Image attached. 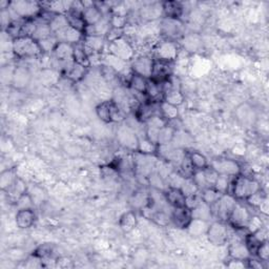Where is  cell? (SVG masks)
<instances>
[{"mask_svg": "<svg viewBox=\"0 0 269 269\" xmlns=\"http://www.w3.org/2000/svg\"><path fill=\"white\" fill-rule=\"evenodd\" d=\"M262 190V186L259 181L252 177L245 175H238L231 179L229 193L236 198V200H247L259 191Z\"/></svg>", "mask_w": 269, "mask_h": 269, "instance_id": "cell-1", "label": "cell"}, {"mask_svg": "<svg viewBox=\"0 0 269 269\" xmlns=\"http://www.w3.org/2000/svg\"><path fill=\"white\" fill-rule=\"evenodd\" d=\"M13 54L20 59L34 58L42 54L39 42L30 36H20L13 39Z\"/></svg>", "mask_w": 269, "mask_h": 269, "instance_id": "cell-2", "label": "cell"}, {"mask_svg": "<svg viewBox=\"0 0 269 269\" xmlns=\"http://www.w3.org/2000/svg\"><path fill=\"white\" fill-rule=\"evenodd\" d=\"M43 7L40 3L30 0H16L10 2L8 11L17 18H21L23 20L34 19L37 18L42 12Z\"/></svg>", "mask_w": 269, "mask_h": 269, "instance_id": "cell-3", "label": "cell"}, {"mask_svg": "<svg viewBox=\"0 0 269 269\" xmlns=\"http://www.w3.org/2000/svg\"><path fill=\"white\" fill-rule=\"evenodd\" d=\"M96 115L105 123L119 122L123 119V114L120 106L115 100H106L96 106Z\"/></svg>", "mask_w": 269, "mask_h": 269, "instance_id": "cell-4", "label": "cell"}, {"mask_svg": "<svg viewBox=\"0 0 269 269\" xmlns=\"http://www.w3.org/2000/svg\"><path fill=\"white\" fill-rule=\"evenodd\" d=\"M159 31L165 39L175 41V39L182 38L184 36V25L180 19L163 17L159 22Z\"/></svg>", "mask_w": 269, "mask_h": 269, "instance_id": "cell-5", "label": "cell"}, {"mask_svg": "<svg viewBox=\"0 0 269 269\" xmlns=\"http://www.w3.org/2000/svg\"><path fill=\"white\" fill-rule=\"evenodd\" d=\"M109 54L118 57L124 62L134 60V49L133 48L132 43L125 38L124 36L109 42Z\"/></svg>", "mask_w": 269, "mask_h": 269, "instance_id": "cell-6", "label": "cell"}, {"mask_svg": "<svg viewBox=\"0 0 269 269\" xmlns=\"http://www.w3.org/2000/svg\"><path fill=\"white\" fill-rule=\"evenodd\" d=\"M179 56V47L176 41L164 39L156 44L154 48V59L172 62L177 60Z\"/></svg>", "mask_w": 269, "mask_h": 269, "instance_id": "cell-7", "label": "cell"}, {"mask_svg": "<svg viewBox=\"0 0 269 269\" xmlns=\"http://www.w3.org/2000/svg\"><path fill=\"white\" fill-rule=\"evenodd\" d=\"M238 200L230 194H223L220 199L212 205H210L212 216H216L221 221H227L229 214L235 207Z\"/></svg>", "mask_w": 269, "mask_h": 269, "instance_id": "cell-8", "label": "cell"}, {"mask_svg": "<svg viewBox=\"0 0 269 269\" xmlns=\"http://www.w3.org/2000/svg\"><path fill=\"white\" fill-rule=\"evenodd\" d=\"M206 237L214 246H222L226 244L229 240V232L226 224L223 221H216L209 224L206 231Z\"/></svg>", "mask_w": 269, "mask_h": 269, "instance_id": "cell-9", "label": "cell"}, {"mask_svg": "<svg viewBox=\"0 0 269 269\" xmlns=\"http://www.w3.org/2000/svg\"><path fill=\"white\" fill-rule=\"evenodd\" d=\"M252 217L253 214L246 206L240 202H237L229 214L227 222L231 227L236 229H244L247 227V224Z\"/></svg>", "mask_w": 269, "mask_h": 269, "instance_id": "cell-10", "label": "cell"}, {"mask_svg": "<svg viewBox=\"0 0 269 269\" xmlns=\"http://www.w3.org/2000/svg\"><path fill=\"white\" fill-rule=\"evenodd\" d=\"M218 175L234 178L241 174V166L238 161L229 158H217L209 165Z\"/></svg>", "mask_w": 269, "mask_h": 269, "instance_id": "cell-11", "label": "cell"}, {"mask_svg": "<svg viewBox=\"0 0 269 269\" xmlns=\"http://www.w3.org/2000/svg\"><path fill=\"white\" fill-rule=\"evenodd\" d=\"M117 140L119 144L124 148L132 151H137L139 137L130 125H120L117 130Z\"/></svg>", "mask_w": 269, "mask_h": 269, "instance_id": "cell-12", "label": "cell"}, {"mask_svg": "<svg viewBox=\"0 0 269 269\" xmlns=\"http://www.w3.org/2000/svg\"><path fill=\"white\" fill-rule=\"evenodd\" d=\"M173 64L159 59H154L152 70L150 75V80L157 83H162L173 76Z\"/></svg>", "mask_w": 269, "mask_h": 269, "instance_id": "cell-13", "label": "cell"}, {"mask_svg": "<svg viewBox=\"0 0 269 269\" xmlns=\"http://www.w3.org/2000/svg\"><path fill=\"white\" fill-rule=\"evenodd\" d=\"M152 65H154V58H150L148 56H139L137 58H134L131 66L132 73L149 79L152 70Z\"/></svg>", "mask_w": 269, "mask_h": 269, "instance_id": "cell-14", "label": "cell"}, {"mask_svg": "<svg viewBox=\"0 0 269 269\" xmlns=\"http://www.w3.org/2000/svg\"><path fill=\"white\" fill-rule=\"evenodd\" d=\"M192 219V209L188 208L187 206L173 208V211L170 213V223H173L179 229H186Z\"/></svg>", "mask_w": 269, "mask_h": 269, "instance_id": "cell-15", "label": "cell"}, {"mask_svg": "<svg viewBox=\"0 0 269 269\" xmlns=\"http://www.w3.org/2000/svg\"><path fill=\"white\" fill-rule=\"evenodd\" d=\"M83 6V11H82V16L84 22L86 26H91L96 24L97 22H99L104 14L100 10V7H98L94 2H88V3H81Z\"/></svg>", "mask_w": 269, "mask_h": 269, "instance_id": "cell-16", "label": "cell"}, {"mask_svg": "<svg viewBox=\"0 0 269 269\" xmlns=\"http://www.w3.org/2000/svg\"><path fill=\"white\" fill-rule=\"evenodd\" d=\"M165 201L172 206L173 208L182 207L186 204V196L181 188L168 186L163 193Z\"/></svg>", "mask_w": 269, "mask_h": 269, "instance_id": "cell-17", "label": "cell"}, {"mask_svg": "<svg viewBox=\"0 0 269 269\" xmlns=\"http://www.w3.org/2000/svg\"><path fill=\"white\" fill-rule=\"evenodd\" d=\"M236 118L242 125L250 127V125H253L257 120L256 111L250 104L243 103L237 107Z\"/></svg>", "mask_w": 269, "mask_h": 269, "instance_id": "cell-18", "label": "cell"}, {"mask_svg": "<svg viewBox=\"0 0 269 269\" xmlns=\"http://www.w3.org/2000/svg\"><path fill=\"white\" fill-rule=\"evenodd\" d=\"M53 56L59 62L71 64L74 62V46L67 42H59L55 50L53 51Z\"/></svg>", "mask_w": 269, "mask_h": 269, "instance_id": "cell-19", "label": "cell"}, {"mask_svg": "<svg viewBox=\"0 0 269 269\" xmlns=\"http://www.w3.org/2000/svg\"><path fill=\"white\" fill-rule=\"evenodd\" d=\"M82 44L88 57H91L92 55L99 54L103 50L105 46V37H100V36H84Z\"/></svg>", "mask_w": 269, "mask_h": 269, "instance_id": "cell-20", "label": "cell"}, {"mask_svg": "<svg viewBox=\"0 0 269 269\" xmlns=\"http://www.w3.org/2000/svg\"><path fill=\"white\" fill-rule=\"evenodd\" d=\"M55 36L59 42H67L69 44H73V46L74 44L81 42L84 37V35L81 32L71 28L70 25H67L64 30L56 33Z\"/></svg>", "mask_w": 269, "mask_h": 269, "instance_id": "cell-21", "label": "cell"}, {"mask_svg": "<svg viewBox=\"0 0 269 269\" xmlns=\"http://www.w3.org/2000/svg\"><path fill=\"white\" fill-rule=\"evenodd\" d=\"M32 80V75L30 70L23 67H18L15 68L13 80H12V86L15 89H23L28 86Z\"/></svg>", "mask_w": 269, "mask_h": 269, "instance_id": "cell-22", "label": "cell"}, {"mask_svg": "<svg viewBox=\"0 0 269 269\" xmlns=\"http://www.w3.org/2000/svg\"><path fill=\"white\" fill-rule=\"evenodd\" d=\"M16 225L20 229H28L33 226L36 221V213L33 208L19 209L15 217Z\"/></svg>", "mask_w": 269, "mask_h": 269, "instance_id": "cell-23", "label": "cell"}, {"mask_svg": "<svg viewBox=\"0 0 269 269\" xmlns=\"http://www.w3.org/2000/svg\"><path fill=\"white\" fill-rule=\"evenodd\" d=\"M228 253L231 259L242 260V261H247L252 257L244 241H236L231 243L228 248Z\"/></svg>", "mask_w": 269, "mask_h": 269, "instance_id": "cell-24", "label": "cell"}, {"mask_svg": "<svg viewBox=\"0 0 269 269\" xmlns=\"http://www.w3.org/2000/svg\"><path fill=\"white\" fill-rule=\"evenodd\" d=\"M183 49L188 53H197L202 49V38L198 34H187L182 37Z\"/></svg>", "mask_w": 269, "mask_h": 269, "instance_id": "cell-25", "label": "cell"}, {"mask_svg": "<svg viewBox=\"0 0 269 269\" xmlns=\"http://www.w3.org/2000/svg\"><path fill=\"white\" fill-rule=\"evenodd\" d=\"M162 5V13L164 18H172V19H180L183 14V5L178 1H164Z\"/></svg>", "mask_w": 269, "mask_h": 269, "instance_id": "cell-26", "label": "cell"}, {"mask_svg": "<svg viewBox=\"0 0 269 269\" xmlns=\"http://www.w3.org/2000/svg\"><path fill=\"white\" fill-rule=\"evenodd\" d=\"M138 226V219L134 211L124 212L119 220V227L125 234L132 232Z\"/></svg>", "mask_w": 269, "mask_h": 269, "instance_id": "cell-27", "label": "cell"}, {"mask_svg": "<svg viewBox=\"0 0 269 269\" xmlns=\"http://www.w3.org/2000/svg\"><path fill=\"white\" fill-rule=\"evenodd\" d=\"M128 83L134 92L145 96L147 85H148V79L132 73L128 80Z\"/></svg>", "mask_w": 269, "mask_h": 269, "instance_id": "cell-28", "label": "cell"}, {"mask_svg": "<svg viewBox=\"0 0 269 269\" xmlns=\"http://www.w3.org/2000/svg\"><path fill=\"white\" fill-rule=\"evenodd\" d=\"M208 226H209L208 221L193 218L191 223L188 224L186 230L188 234L193 237H200L202 235H206V231H207Z\"/></svg>", "mask_w": 269, "mask_h": 269, "instance_id": "cell-29", "label": "cell"}, {"mask_svg": "<svg viewBox=\"0 0 269 269\" xmlns=\"http://www.w3.org/2000/svg\"><path fill=\"white\" fill-rule=\"evenodd\" d=\"M192 216L194 219H200L204 221H208L213 217L210 205L201 201L198 205L195 206L192 209Z\"/></svg>", "mask_w": 269, "mask_h": 269, "instance_id": "cell-30", "label": "cell"}, {"mask_svg": "<svg viewBox=\"0 0 269 269\" xmlns=\"http://www.w3.org/2000/svg\"><path fill=\"white\" fill-rule=\"evenodd\" d=\"M140 15L142 17V19H145L148 22L154 21L158 19L159 17L163 16L162 13V5L160 4H150L145 6L144 8H142Z\"/></svg>", "mask_w": 269, "mask_h": 269, "instance_id": "cell-31", "label": "cell"}, {"mask_svg": "<svg viewBox=\"0 0 269 269\" xmlns=\"http://www.w3.org/2000/svg\"><path fill=\"white\" fill-rule=\"evenodd\" d=\"M159 113L162 117L167 121H173L178 119L179 117V109L178 106L169 104L165 101H161L159 104Z\"/></svg>", "mask_w": 269, "mask_h": 269, "instance_id": "cell-32", "label": "cell"}, {"mask_svg": "<svg viewBox=\"0 0 269 269\" xmlns=\"http://www.w3.org/2000/svg\"><path fill=\"white\" fill-rule=\"evenodd\" d=\"M187 157H188V159H190L191 163H192L193 167L195 168V170H202V169H205L209 166L207 158H206L203 154H201V152H199V151L194 150V151L188 152Z\"/></svg>", "mask_w": 269, "mask_h": 269, "instance_id": "cell-33", "label": "cell"}, {"mask_svg": "<svg viewBox=\"0 0 269 269\" xmlns=\"http://www.w3.org/2000/svg\"><path fill=\"white\" fill-rule=\"evenodd\" d=\"M6 193H7L8 199L16 203L17 200L19 199L22 195H24L26 193V185L21 180V179L17 178V180L15 181V183L10 188H8V190L6 191Z\"/></svg>", "mask_w": 269, "mask_h": 269, "instance_id": "cell-34", "label": "cell"}, {"mask_svg": "<svg viewBox=\"0 0 269 269\" xmlns=\"http://www.w3.org/2000/svg\"><path fill=\"white\" fill-rule=\"evenodd\" d=\"M157 150H158V145L156 144V143L151 142L145 136H143L141 138L139 137L137 152H139V154H142V155L152 156V155L157 154Z\"/></svg>", "mask_w": 269, "mask_h": 269, "instance_id": "cell-35", "label": "cell"}, {"mask_svg": "<svg viewBox=\"0 0 269 269\" xmlns=\"http://www.w3.org/2000/svg\"><path fill=\"white\" fill-rule=\"evenodd\" d=\"M36 21H37V24H36L35 32L32 36L34 39H36L37 41H40V40L46 39V38L50 37V36L54 35L48 22L41 21L38 19V18H36Z\"/></svg>", "mask_w": 269, "mask_h": 269, "instance_id": "cell-36", "label": "cell"}, {"mask_svg": "<svg viewBox=\"0 0 269 269\" xmlns=\"http://www.w3.org/2000/svg\"><path fill=\"white\" fill-rule=\"evenodd\" d=\"M86 68H87L86 67L74 62V64H71L68 67V68L67 70V76L68 79L71 80V81H74V82L80 81V80H81L85 76Z\"/></svg>", "mask_w": 269, "mask_h": 269, "instance_id": "cell-37", "label": "cell"}, {"mask_svg": "<svg viewBox=\"0 0 269 269\" xmlns=\"http://www.w3.org/2000/svg\"><path fill=\"white\" fill-rule=\"evenodd\" d=\"M16 180L17 176L14 168H8L3 170V172L0 174V188H1V191L6 192L8 188L15 183Z\"/></svg>", "mask_w": 269, "mask_h": 269, "instance_id": "cell-38", "label": "cell"}, {"mask_svg": "<svg viewBox=\"0 0 269 269\" xmlns=\"http://www.w3.org/2000/svg\"><path fill=\"white\" fill-rule=\"evenodd\" d=\"M175 133H176V130L172 127V125L167 123L165 127L161 129L159 132L157 144L158 145H165V144H169V143H172L174 136H175Z\"/></svg>", "mask_w": 269, "mask_h": 269, "instance_id": "cell-39", "label": "cell"}, {"mask_svg": "<svg viewBox=\"0 0 269 269\" xmlns=\"http://www.w3.org/2000/svg\"><path fill=\"white\" fill-rule=\"evenodd\" d=\"M50 28L53 32V34L55 35L56 33L60 32L61 30H64L65 28H67L68 24L67 15L65 14H55L54 17L51 19V21L49 22Z\"/></svg>", "mask_w": 269, "mask_h": 269, "instance_id": "cell-40", "label": "cell"}, {"mask_svg": "<svg viewBox=\"0 0 269 269\" xmlns=\"http://www.w3.org/2000/svg\"><path fill=\"white\" fill-rule=\"evenodd\" d=\"M162 101H165L175 106H180L184 102V95L180 91V88H173L164 94Z\"/></svg>", "mask_w": 269, "mask_h": 269, "instance_id": "cell-41", "label": "cell"}, {"mask_svg": "<svg viewBox=\"0 0 269 269\" xmlns=\"http://www.w3.org/2000/svg\"><path fill=\"white\" fill-rule=\"evenodd\" d=\"M74 62L82 65L86 67L89 66V57L83 48L82 41L77 44H74Z\"/></svg>", "mask_w": 269, "mask_h": 269, "instance_id": "cell-42", "label": "cell"}, {"mask_svg": "<svg viewBox=\"0 0 269 269\" xmlns=\"http://www.w3.org/2000/svg\"><path fill=\"white\" fill-rule=\"evenodd\" d=\"M223 194H221L220 192H218L216 190V188L208 187V188H205V190L201 191V199L206 204L212 205V204H214V203H216L220 199V197Z\"/></svg>", "mask_w": 269, "mask_h": 269, "instance_id": "cell-43", "label": "cell"}, {"mask_svg": "<svg viewBox=\"0 0 269 269\" xmlns=\"http://www.w3.org/2000/svg\"><path fill=\"white\" fill-rule=\"evenodd\" d=\"M148 200H149V194L139 191L133 196L131 203L134 208H144L148 204Z\"/></svg>", "mask_w": 269, "mask_h": 269, "instance_id": "cell-44", "label": "cell"}, {"mask_svg": "<svg viewBox=\"0 0 269 269\" xmlns=\"http://www.w3.org/2000/svg\"><path fill=\"white\" fill-rule=\"evenodd\" d=\"M231 179L230 177L219 175L216 182H214L213 188H216L218 192L221 194H228L230 190V184H231Z\"/></svg>", "mask_w": 269, "mask_h": 269, "instance_id": "cell-45", "label": "cell"}, {"mask_svg": "<svg viewBox=\"0 0 269 269\" xmlns=\"http://www.w3.org/2000/svg\"><path fill=\"white\" fill-rule=\"evenodd\" d=\"M53 253H54V246L50 243H46L36 248L33 256L39 258L43 261V260L50 259L53 256Z\"/></svg>", "mask_w": 269, "mask_h": 269, "instance_id": "cell-46", "label": "cell"}, {"mask_svg": "<svg viewBox=\"0 0 269 269\" xmlns=\"http://www.w3.org/2000/svg\"><path fill=\"white\" fill-rule=\"evenodd\" d=\"M104 59H105L107 67L113 68L116 71H121L125 68V64H127V62H124L123 60L119 59L118 57L112 55V54L106 55Z\"/></svg>", "mask_w": 269, "mask_h": 269, "instance_id": "cell-47", "label": "cell"}, {"mask_svg": "<svg viewBox=\"0 0 269 269\" xmlns=\"http://www.w3.org/2000/svg\"><path fill=\"white\" fill-rule=\"evenodd\" d=\"M38 42L40 44L42 53H53V51L55 50L56 46L59 43L55 35H52V36H50V37L43 39V40H40Z\"/></svg>", "mask_w": 269, "mask_h": 269, "instance_id": "cell-48", "label": "cell"}, {"mask_svg": "<svg viewBox=\"0 0 269 269\" xmlns=\"http://www.w3.org/2000/svg\"><path fill=\"white\" fill-rule=\"evenodd\" d=\"M147 180L149 182V185L154 188V190H157V191H165L166 190V186H165V183H164V180L162 179V177H161L159 174H150L148 177H147Z\"/></svg>", "mask_w": 269, "mask_h": 269, "instance_id": "cell-49", "label": "cell"}, {"mask_svg": "<svg viewBox=\"0 0 269 269\" xmlns=\"http://www.w3.org/2000/svg\"><path fill=\"white\" fill-rule=\"evenodd\" d=\"M167 123L168 122L162 117V116H161L160 114H157V115L151 116V117L144 124H145V127L161 130L162 128H164Z\"/></svg>", "mask_w": 269, "mask_h": 269, "instance_id": "cell-50", "label": "cell"}, {"mask_svg": "<svg viewBox=\"0 0 269 269\" xmlns=\"http://www.w3.org/2000/svg\"><path fill=\"white\" fill-rule=\"evenodd\" d=\"M150 219L154 221L157 225L160 226H166L167 224L170 223V216L162 210H156L154 213L151 214Z\"/></svg>", "mask_w": 269, "mask_h": 269, "instance_id": "cell-51", "label": "cell"}, {"mask_svg": "<svg viewBox=\"0 0 269 269\" xmlns=\"http://www.w3.org/2000/svg\"><path fill=\"white\" fill-rule=\"evenodd\" d=\"M16 67H13L11 66H5L1 68V82L3 85H12L13 75Z\"/></svg>", "mask_w": 269, "mask_h": 269, "instance_id": "cell-52", "label": "cell"}, {"mask_svg": "<svg viewBox=\"0 0 269 269\" xmlns=\"http://www.w3.org/2000/svg\"><path fill=\"white\" fill-rule=\"evenodd\" d=\"M259 260L267 263L269 260V247H268V241L262 242L261 244L259 245L256 255H255Z\"/></svg>", "mask_w": 269, "mask_h": 269, "instance_id": "cell-53", "label": "cell"}, {"mask_svg": "<svg viewBox=\"0 0 269 269\" xmlns=\"http://www.w3.org/2000/svg\"><path fill=\"white\" fill-rule=\"evenodd\" d=\"M16 205L19 207V209H24V208H32L34 205V200L32 198V196L28 193H25L22 195L19 199L17 200Z\"/></svg>", "mask_w": 269, "mask_h": 269, "instance_id": "cell-54", "label": "cell"}, {"mask_svg": "<svg viewBox=\"0 0 269 269\" xmlns=\"http://www.w3.org/2000/svg\"><path fill=\"white\" fill-rule=\"evenodd\" d=\"M263 227V223H262V220L260 219L259 217H255L253 216L252 218H250L248 224H247V229H248V232L249 234H252V232H255L257 231L258 229L262 228Z\"/></svg>", "mask_w": 269, "mask_h": 269, "instance_id": "cell-55", "label": "cell"}, {"mask_svg": "<svg viewBox=\"0 0 269 269\" xmlns=\"http://www.w3.org/2000/svg\"><path fill=\"white\" fill-rule=\"evenodd\" d=\"M159 132L160 130L158 129H154V128H149V127H145V130H144V136L150 140L151 142H154L157 144V141H158V136H159ZM158 145V144H157Z\"/></svg>", "mask_w": 269, "mask_h": 269, "instance_id": "cell-56", "label": "cell"}, {"mask_svg": "<svg viewBox=\"0 0 269 269\" xmlns=\"http://www.w3.org/2000/svg\"><path fill=\"white\" fill-rule=\"evenodd\" d=\"M227 267L229 268H236V269H243L247 267L246 261H242V260H236V259H231L230 261L226 264Z\"/></svg>", "mask_w": 269, "mask_h": 269, "instance_id": "cell-57", "label": "cell"}, {"mask_svg": "<svg viewBox=\"0 0 269 269\" xmlns=\"http://www.w3.org/2000/svg\"><path fill=\"white\" fill-rule=\"evenodd\" d=\"M56 263H57V266L61 267V268H67V267L73 266V264H71V261L67 258H60L57 260Z\"/></svg>", "mask_w": 269, "mask_h": 269, "instance_id": "cell-58", "label": "cell"}]
</instances>
